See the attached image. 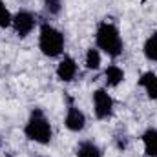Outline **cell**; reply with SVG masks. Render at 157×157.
<instances>
[{
  "instance_id": "cell-12",
  "label": "cell",
  "mask_w": 157,
  "mask_h": 157,
  "mask_svg": "<svg viewBox=\"0 0 157 157\" xmlns=\"http://www.w3.org/2000/svg\"><path fill=\"white\" fill-rule=\"evenodd\" d=\"M143 53L148 60L157 62V31L152 33L148 39L144 40V46H143Z\"/></svg>"
},
{
  "instance_id": "cell-10",
  "label": "cell",
  "mask_w": 157,
  "mask_h": 157,
  "mask_svg": "<svg viewBox=\"0 0 157 157\" xmlns=\"http://www.w3.org/2000/svg\"><path fill=\"white\" fill-rule=\"evenodd\" d=\"M77 157H102V150L93 141H82L77 146Z\"/></svg>"
},
{
  "instance_id": "cell-2",
  "label": "cell",
  "mask_w": 157,
  "mask_h": 157,
  "mask_svg": "<svg viewBox=\"0 0 157 157\" xmlns=\"http://www.w3.org/2000/svg\"><path fill=\"white\" fill-rule=\"evenodd\" d=\"M24 135L39 144H49L51 137H53V130H51V122L46 117V113L40 108H33L29 119L24 126Z\"/></svg>"
},
{
  "instance_id": "cell-3",
  "label": "cell",
  "mask_w": 157,
  "mask_h": 157,
  "mask_svg": "<svg viewBox=\"0 0 157 157\" xmlns=\"http://www.w3.org/2000/svg\"><path fill=\"white\" fill-rule=\"evenodd\" d=\"M39 48L42 55H46L49 59L60 57L64 51V33L60 29L53 28L51 24L44 22L39 31Z\"/></svg>"
},
{
  "instance_id": "cell-11",
  "label": "cell",
  "mask_w": 157,
  "mask_h": 157,
  "mask_svg": "<svg viewBox=\"0 0 157 157\" xmlns=\"http://www.w3.org/2000/svg\"><path fill=\"white\" fill-rule=\"evenodd\" d=\"M104 80H106V84H108L110 88H115V86H119V84L124 80V71H122L119 66L112 64V66H108L106 71H104Z\"/></svg>"
},
{
  "instance_id": "cell-16",
  "label": "cell",
  "mask_w": 157,
  "mask_h": 157,
  "mask_svg": "<svg viewBox=\"0 0 157 157\" xmlns=\"http://www.w3.org/2000/svg\"><path fill=\"white\" fill-rule=\"evenodd\" d=\"M0 148H2V139H0Z\"/></svg>"
},
{
  "instance_id": "cell-15",
  "label": "cell",
  "mask_w": 157,
  "mask_h": 157,
  "mask_svg": "<svg viewBox=\"0 0 157 157\" xmlns=\"http://www.w3.org/2000/svg\"><path fill=\"white\" fill-rule=\"evenodd\" d=\"M13 24V15L6 7L4 2H0V28H9Z\"/></svg>"
},
{
  "instance_id": "cell-1",
  "label": "cell",
  "mask_w": 157,
  "mask_h": 157,
  "mask_svg": "<svg viewBox=\"0 0 157 157\" xmlns=\"http://www.w3.org/2000/svg\"><path fill=\"white\" fill-rule=\"evenodd\" d=\"M95 42H97V49L104 51V53H106L108 57H112V59H117L119 55L122 53V48H124L117 26L112 24V22H108V20H102V22L97 26Z\"/></svg>"
},
{
  "instance_id": "cell-14",
  "label": "cell",
  "mask_w": 157,
  "mask_h": 157,
  "mask_svg": "<svg viewBox=\"0 0 157 157\" xmlns=\"http://www.w3.org/2000/svg\"><path fill=\"white\" fill-rule=\"evenodd\" d=\"M44 9H46V13L57 17L62 11V0H44Z\"/></svg>"
},
{
  "instance_id": "cell-17",
  "label": "cell",
  "mask_w": 157,
  "mask_h": 157,
  "mask_svg": "<svg viewBox=\"0 0 157 157\" xmlns=\"http://www.w3.org/2000/svg\"><path fill=\"white\" fill-rule=\"evenodd\" d=\"M39 157H46V155H39Z\"/></svg>"
},
{
  "instance_id": "cell-13",
  "label": "cell",
  "mask_w": 157,
  "mask_h": 157,
  "mask_svg": "<svg viewBox=\"0 0 157 157\" xmlns=\"http://www.w3.org/2000/svg\"><path fill=\"white\" fill-rule=\"evenodd\" d=\"M101 62H102V59H101V51H99L97 48H90V49L86 51V57H84V64H86V68L95 71V70L101 68Z\"/></svg>"
},
{
  "instance_id": "cell-9",
  "label": "cell",
  "mask_w": 157,
  "mask_h": 157,
  "mask_svg": "<svg viewBox=\"0 0 157 157\" xmlns=\"http://www.w3.org/2000/svg\"><path fill=\"white\" fill-rule=\"evenodd\" d=\"M144 154L148 157H157V128H148L143 133Z\"/></svg>"
},
{
  "instance_id": "cell-7",
  "label": "cell",
  "mask_w": 157,
  "mask_h": 157,
  "mask_svg": "<svg viewBox=\"0 0 157 157\" xmlns=\"http://www.w3.org/2000/svg\"><path fill=\"white\" fill-rule=\"evenodd\" d=\"M64 124L70 132H82L84 126H86V115L78 110L75 104H70L68 106V112H66V117H64Z\"/></svg>"
},
{
  "instance_id": "cell-8",
  "label": "cell",
  "mask_w": 157,
  "mask_h": 157,
  "mask_svg": "<svg viewBox=\"0 0 157 157\" xmlns=\"http://www.w3.org/2000/svg\"><path fill=\"white\" fill-rule=\"evenodd\" d=\"M139 86L146 91L148 99L157 101V73H154V71L143 73L141 78H139Z\"/></svg>"
},
{
  "instance_id": "cell-5",
  "label": "cell",
  "mask_w": 157,
  "mask_h": 157,
  "mask_svg": "<svg viewBox=\"0 0 157 157\" xmlns=\"http://www.w3.org/2000/svg\"><path fill=\"white\" fill-rule=\"evenodd\" d=\"M13 29L20 39H26L28 35H31V31L37 26V17L28 11V9H20L17 15H13Z\"/></svg>"
},
{
  "instance_id": "cell-6",
  "label": "cell",
  "mask_w": 157,
  "mask_h": 157,
  "mask_svg": "<svg viewBox=\"0 0 157 157\" xmlns=\"http://www.w3.org/2000/svg\"><path fill=\"white\" fill-rule=\"evenodd\" d=\"M77 71H78L77 62H75V59L70 57V55H64V57L60 59V62L57 64V70H55L59 80H62V82H71L73 78L77 77Z\"/></svg>"
},
{
  "instance_id": "cell-4",
  "label": "cell",
  "mask_w": 157,
  "mask_h": 157,
  "mask_svg": "<svg viewBox=\"0 0 157 157\" xmlns=\"http://www.w3.org/2000/svg\"><path fill=\"white\" fill-rule=\"evenodd\" d=\"M93 112L99 121L110 119L113 113V99L104 88H99L93 91Z\"/></svg>"
}]
</instances>
